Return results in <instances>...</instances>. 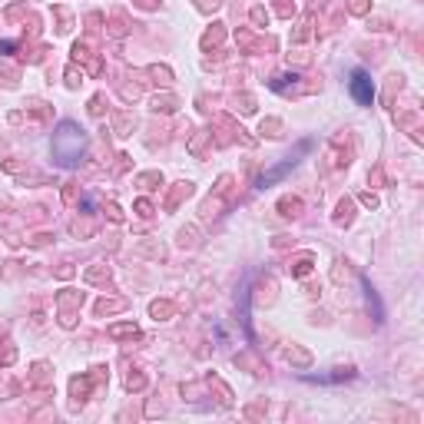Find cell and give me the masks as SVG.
<instances>
[{"label": "cell", "instance_id": "obj_1", "mask_svg": "<svg viewBox=\"0 0 424 424\" xmlns=\"http://www.w3.org/2000/svg\"><path fill=\"white\" fill-rule=\"evenodd\" d=\"M83 146H87V139H83V133H80V126H76V123H60V126H56L50 150H53V159L60 162V166H73V162H80Z\"/></svg>", "mask_w": 424, "mask_h": 424}, {"label": "cell", "instance_id": "obj_2", "mask_svg": "<svg viewBox=\"0 0 424 424\" xmlns=\"http://www.w3.org/2000/svg\"><path fill=\"white\" fill-rule=\"evenodd\" d=\"M351 96H355L362 106H371L374 87H371V76L365 73V70H355V73H351Z\"/></svg>", "mask_w": 424, "mask_h": 424}, {"label": "cell", "instance_id": "obj_3", "mask_svg": "<svg viewBox=\"0 0 424 424\" xmlns=\"http://www.w3.org/2000/svg\"><path fill=\"white\" fill-rule=\"evenodd\" d=\"M292 166H295V159H288V162H282L279 169H272V173H265V176H262V186H265V182H275V179H282V176H285V173H288V169H292Z\"/></svg>", "mask_w": 424, "mask_h": 424}, {"label": "cell", "instance_id": "obj_4", "mask_svg": "<svg viewBox=\"0 0 424 424\" xmlns=\"http://www.w3.org/2000/svg\"><path fill=\"white\" fill-rule=\"evenodd\" d=\"M70 391H73V398H76V401H83V398H87V391H90V381H87V378H73Z\"/></svg>", "mask_w": 424, "mask_h": 424}, {"label": "cell", "instance_id": "obj_5", "mask_svg": "<svg viewBox=\"0 0 424 424\" xmlns=\"http://www.w3.org/2000/svg\"><path fill=\"white\" fill-rule=\"evenodd\" d=\"M279 209L285 212V216H299V209H302V202L299 199H282L279 202Z\"/></svg>", "mask_w": 424, "mask_h": 424}, {"label": "cell", "instance_id": "obj_6", "mask_svg": "<svg viewBox=\"0 0 424 424\" xmlns=\"http://www.w3.org/2000/svg\"><path fill=\"white\" fill-rule=\"evenodd\" d=\"M113 338H123V335H136V325H113L110 328Z\"/></svg>", "mask_w": 424, "mask_h": 424}, {"label": "cell", "instance_id": "obj_7", "mask_svg": "<svg viewBox=\"0 0 424 424\" xmlns=\"http://www.w3.org/2000/svg\"><path fill=\"white\" fill-rule=\"evenodd\" d=\"M116 308H123V302H100V305H96V312L106 315V312H116Z\"/></svg>", "mask_w": 424, "mask_h": 424}, {"label": "cell", "instance_id": "obj_8", "mask_svg": "<svg viewBox=\"0 0 424 424\" xmlns=\"http://www.w3.org/2000/svg\"><path fill=\"white\" fill-rule=\"evenodd\" d=\"M351 219V202H342V206H338V222H348Z\"/></svg>", "mask_w": 424, "mask_h": 424}, {"label": "cell", "instance_id": "obj_9", "mask_svg": "<svg viewBox=\"0 0 424 424\" xmlns=\"http://www.w3.org/2000/svg\"><path fill=\"white\" fill-rule=\"evenodd\" d=\"M169 312H173V305H169V302H156V305H153V315H169Z\"/></svg>", "mask_w": 424, "mask_h": 424}, {"label": "cell", "instance_id": "obj_10", "mask_svg": "<svg viewBox=\"0 0 424 424\" xmlns=\"http://www.w3.org/2000/svg\"><path fill=\"white\" fill-rule=\"evenodd\" d=\"M351 10H355V13H362V10H365V0H355V4H351Z\"/></svg>", "mask_w": 424, "mask_h": 424}]
</instances>
